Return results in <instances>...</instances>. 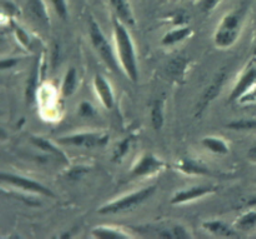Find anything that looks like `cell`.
Instances as JSON below:
<instances>
[{
  "label": "cell",
  "instance_id": "1",
  "mask_svg": "<svg viewBox=\"0 0 256 239\" xmlns=\"http://www.w3.org/2000/svg\"><path fill=\"white\" fill-rule=\"evenodd\" d=\"M114 25V38L116 45V54L122 70L130 80L136 83L139 80V65H138L136 50L129 30L125 27L124 22L116 15L112 17Z\"/></svg>",
  "mask_w": 256,
  "mask_h": 239
},
{
  "label": "cell",
  "instance_id": "2",
  "mask_svg": "<svg viewBox=\"0 0 256 239\" xmlns=\"http://www.w3.org/2000/svg\"><path fill=\"white\" fill-rule=\"evenodd\" d=\"M246 8L242 7L225 15L215 33V44L219 48H229L238 40L242 34Z\"/></svg>",
  "mask_w": 256,
  "mask_h": 239
},
{
  "label": "cell",
  "instance_id": "3",
  "mask_svg": "<svg viewBox=\"0 0 256 239\" xmlns=\"http://www.w3.org/2000/svg\"><path fill=\"white\" fill-rule=\"evenodd\" d=\"M155 192H156V187H155V185L142 188V189L136 190V192H132V194L124 195V197L119 198V199L109 202L108 204H105L104 207L100 208L98 212L102 215L120 214V213L129 212V210L134 209L138 205L146 202L149 198H152V195L155 194Z\"/></svg>",
  "mask_w": 256,
  "mask_h": 239
},
{
  "label": "cell",
  "instance_id": "4",
  "mask_svg": "<svg viewBox=\"0 0 256 239\" xmlns=\"http://www.w3.org/2000/svg\"><path fill=\"white\" fill-rule=\"evenodd\" d=\"M89 34L92 43V47L95 48L98 54L102 57V59L104 60L105 64L108 65V68L112 69V72H119L120 63L119 59H118V54L115 53L114 48L112 47V44H110V42L108 40V38L105 37V34L102 33V28L99 27V24H98L92 18L90 19Z\"/></svg>",
  "mask_w": 256,
  "mask_h": 239
},
{
  "label": "cell",
  "instance_id": "5",
  "mask_svg": "<svg viewBox=\"0 0 256 239\" xmlns=\"http://www.w3.org/2000/svg\"><path fill=\"white\" fill-rule=\"evenodd\" d=\"M110 137L106 133L100 132H82L76 133V134L66 135L58 139L60 144L72 145V147H82V148H98L105 147L109 142Z\"/></svg>",
  "mask_w": 256,
  "mask_h": 239
},
{
  "label": "cell",
  "instance_id": "6",
  "mask_svg": "<svg viewBox=\"0 0 256 239\" xmlns=\"http://www.w3.org/2000/svg\"><path fill=\"white\" fill-rule=\"evenodd\" d=\"M0 180H2V183H5V184L12 185V187L20 190H24V192L35 193V194L45 195V197L49 198H55V194L52 193V189L45 187L44 184H42V183L38 182V180L30 179V178L22 177V175L16 174H10V173H2Z\"/></svg>",
  "mask_w": 256,
  "mask_h": 239
},
{
  "label": "cell",
  "instance_id": "7",
  "mask_svg": "<svg viewBox=\"0 0 256 239\" xmlns=\"http://www.w3.org/2000/svg\"><path fill=\"white\" fill-rule=\"evenodd\" d=\"M166 163L152 153L142 155L132 169V178H145L159 174L165 169Z\"/></svg>",
  "mask_w": 256,
  "mask_h": 239
},
{
  "label": "cell",
  "instance_id": "8",
  "mask_svg": "<svg viewBox=\"0 0 256 239\" xmlns=\"http://www.w3.org/2000/svg\"><path fill=\"white\" fill-rule=\"evenodd\" d=\"M256 85V60L250 63L244 70L240 79L235 84L234 89L230 93L229 102L235 103L239 102L246 93H249Z\"/></svg>",
  "mask_w": 256,
  "mask_h": 239
},
{
  "label": "cell",
  "instance_id": "9",
  "mask_svg": "<svg viewBox=\"0 0 256 239\" xmlns=\"http://www.w3.org/2000/svg\"><path fill=\"white\" fill-rule=\"evenodd\" d=\"M215 192H216V187H204V185H202V187L188 188V189L179 190V192L175 193L170 203L172 205L185 204V203L194 202V200L206 197V195L212 194Z\"/></svg>",
  "mask_w": 256,
  "mask_h": 239
},
{
  "label": "cell",
  "instance_id": "10",
  "mask_svg": "<svg viewBox=\"0 0 256 239\" xmlns=\"http://www.w3.org/2000/svg\"><path fill=\"white\" fill-rule=\"evenodd\" d=\"M226 77H228L226 72H225V70H222V72L215 77V79L212 80V84L205 89L204 94H202V100H200L199 105H198L196 115L202 114V113L205 110V108H206L208 105H209L210 103H212V100L220 94V92H222V87H224L225 84V80H226Z\"/></svg>",
  "mask_w": 256,
  "mask_h": 239
},
{
  "label": "cell",
  "instance_id": "11",
  "mask_svg": "<svg viewBox=\"0 0 256 239\" xmlns=\"http://www.w3.org/2000/svg\"><path fill=\"white\" fill-rule=\"evenodd\" d=\"M94 88L102 104L106 109H112L115 104V97L114 90H112V87L109 83V80L105 77H102V74H96L94 77Z\"/></svg>",
  "mask_w": 256,
  "mask_h": 239
},
{
  "label": "cell",
  "instance_id": "12",
  "mask_svg": "<svg viewBox=\"0 0 256 239\" xmlns=\"http://www.w3.org/2000/svg\"><path fill=\"white\" fill-rule=\"evenodd\" d=\"M202 229L206 230L208 233H212L215 237L222 238H234L238 237L236 232L229 224H226L222 220H208L202 223Z\"/></svg>",
  "mask_w": 256,
  "mask_h": 239
},
{
  "label": "cell",
  "instance_id": "13",
  "mask_svg": "<svg viewBox=\"0 0 256 239\" xmlns=\"http://www.w3.org/2000/svg\"><path fill=\"white\" fill-rule=\"evenodd\" d=\"M109 3L114 9L115 15L120 18L125 24L135 25L134 13H132L129 0H109Z\"/></svg>",
  "mask_w": 256,
  "mask_h": 239
},
{
  "label": "cell",
  "instance_id": "14",
  "mask_svg": "<svg viewBox=\"0 0 256 239\" xmlns=\"http://www.w3.org/2000/svg\"><path fill=\"white\" fill-rule=\"evenodd\" d=\"M192 34V29L188 25H184V27H178L175 29L170 30L166 34L162 37V43L165 47H172V45L178 44V43L182 42L186 38H189L190 35Z\"/></svg>",
  "mask_w": 256,
  "mask_h": 239
},
{
  "label": "cell",
  "instance_id": "15",
  "mask_svg": "<svg viewBox=\"0 0 256 239\" xmlns=\"http://www.w3.org/2000/svg\"><path fill=\"white\" fill-rule=\"evenodd\" d=\"M180 172L188 175H209L210 170L208 169L206 165L202 162H198L194 159H182L178 165Z\"/></svg>",
  "mask_w": 256,
  "mask_h": 239
},
{
  "label": "cell",
  "instance_id": "16",
  "mask_svg": "<svg viewBox=\"0 0 256 239\" xmlns=\"http://www.w3.org/2000/svg\"><path fill=\"white\" fill-rule=\"evenodd\" d=\"M28 9L38 22L44 25L50 24V17L44 0H28Z\"/></svg>",
  "mask_w": 256,
  "mask_h": 239
},
{
  "label": "cell",
  "instance_id": "17",
  "mask_svg": "<svg viewBox=\"0 0 256 239\" xmlns=\"http://www.w3.org/2000/svg\"><path fill=\"white\" fill-rule=\"evenodd\" d=\"M92 235L98 239H129L130 235L120 228L96 227L92 230Z\"/></svg>",
  "mask_w": 256,
  "mask_h": 239
},
{
  "label": "cell",
  "instance_id": "18",
  "mask_svg": "<svg viewBox=\"0 0 256 239\" xmlns=\"http://www.w3.org/2000/svg\"><path fill=\"white\" fill-rule=\"evenodd\" d=\"M202 147L206 148L208 150L212 152L214 154L219 155H226L229 154L230 148L228 145V143L225 142L224 139L218 137H205L204 139L202 140Z\"/></svg>",
  "mask_w": 256,
  "mask_h": 239
},
{
  "label": "cell",
  "instance_id": "19",
  "mask_svg": "<svg viewBox=\"0 0 256 239\" xmlns=\"http://www.w3.org/2000/svg\"><path fill=\"white\" fill-rule=\"evenodd\" d=\"M78 88V73L75 68H69L65 74L64 80L62 85V97L68 98L72 97Z\"/></svg>",
  "mask_w": 256,
  "mask_h": 239
},
{
  "label": "cell",
  "instance_id": "20",
  "mask_svg": "<svg viewBox=\"0 0 256 239\" xmlns=\"http://www.w3.org/2000/svg\"><path fill=\"white\" fill-rule=\"evenodd\" d=\"M32 143L35 145V147L39 148L40 150L52 153V154H54L55 157H58L59 159L65 160V162H66V157L64 155V153H62L56 145L52 144L50 140L45 139V138H40V137H32Z\"/></svg>",
  "mask_w": 256,
  "mask_h": 239
},
{
  "label": "cell",
  "instance_id": "21",
  "mask_svg": "<svg viewBox=\"0 0 256 239\" xmlns=\"http://www.w3.org/2000/svg\"><path fill=\"white\" fill-rule=\"evenodd\" d=\"M150 118H152V124L155 130L162 129L165 123V115H164V102L162 100H155L154 104L152 107V113H150Z\"/></svg>",
  "mask_w": 256,
  "mask_h": 239
},
{
  "label": "cell",
  "instance_id": "22",
  "mask_svg": "<svg viewBox=\"0 0 256 239\" xmlns=\"http://www.w3.org/2000/svg\"><path fill=\"white\" fill-rule=\"evenodd\" d=\"M236 228L240 230H246L252 229V228L256 225V209L250 210V212L242 214L239 219L236 220Z\"/></svg>",
  "mask_w": 256,
  "mask_h": 239
},
{
  "label": "cell",
  "instance_id": "23",
  "mask_svg": "<svg viewBox=\"0 0 256 239\" xmlns=\"http://www.w3.org/2000/svg\"><path fill=\"white\" fill-rule=\"evenodd\" d=\"M130 145H132V138H125L124 140L119 143L116 145L114 150V155H112V162L115 163H120L122 159H124L125 155L128 154L130 149Z\"/></svg>",
  "mask_w": 256,
  "mask_h": 239
},
{
  "label": "cell",
  "instance_id": "24",
  "mask_svg": "<svg viewBox=\"0 0 256 239\" xmlns=\"http://www.w3.org/2000/svg\"><path fill=\"white\" fill-rule=\"evenodd\" d=\"M228 128L232 130H254L256 129V120L255 119H239L232 120L226 125Z\"/></svg>",
  "mask_w": 256,
  "mask_h": 239
},
{
  "label": "cell",
  "instance_id": "25",
  "mask_svg": "<svg viewBox=\"0 0 256 239\" xmlns=\"http://www.w3.org/2000/svg\"><path fill=\"white\" fill-rule=\"evenodd\" d=\"M52 4L54 7V10L58 14V17L62 18V19H68L69 7H68L66 0H52Z\"/></svg>",
  "mask_w": 256,
  "mask_h": 239
},
{
  "label": "cell",
  "instance_id": "26",
  "mask_svg": "<svg viewBox=\"0 0 256 239\" xmlns=\"http://www.w3.org/2000/svg\"><path fill=\"white\" fill-rule=\"evenodd\" d=\"M15 37H16L18 42L22 45L26 49H30L32 47V39H30V35L28 34L26 30L22 27H15Z\"/></svg>",
  "mask_w": 256,
  "mask_h": 239
},
{
  "label": "cell",
  "instance_id": "27",
  "mask_svg": "<svg viewBox=\"0 0 256 239\" xmlns=\"http://www.w3.org/2000/svg\"><path fill=\"white\" fill-rule=\"evenodd\" d=\"M36 82H38V63L35 64L34 69H32V77H30L29 83H28V88H26L28 102L32 100V95H34L35 88H36Z\"/></svg>",
  "mask_w": 256,
  "mask_h": 239
},
{
  "label": "cell",
  "instance_id": "28",
  "mask_svg": "<svg viewBox=\"0 0 256 239\" xmlns=\"http://www.w3.org/2000/svg\"><path fill=\"white\" fill-rule=\"evenodd\" d=\"M79 114L84 118L94 117V114H95L94 107H92L89 102L84 100V102H82V104H80V107H79Z\"/></svg>",
  "mask_w": 256,
  "mask_h": 239
},
{
  "label": "cell",
  "instance_id": "29",
  "mask_svg": "<svg viewBox=\"0 0 256 239\" xmlns=\"http://www.w3.org/2000/svg\"><path fill=\"white\" fill-rule=\"evenodd\" d=\"M188 22H189V15L185 12H178L172 17V23L176 27H184L188 24Z\"/></svg>",
  "mask_w": 256,
  "mask_h": 239
},
{
  "label": "cell",
  "instance_id": "30",
  "mask_svg": "<svg viewBox=\"0 0 256 239\" xmlns=\"http://www.w3.org/2000/svg\"><path fill=\"white\" fill-rule=\"evenodd\" d=\"M172 234H174V238H180V239L190 238L189 232H188L182 225H176V227L172 228Z\"/></svg>",
  "mask_w": 256,
  "mask_h": 239
},
{
  "label": "cell",
  "instance_id": "31",
  "mask_svg": "<svg viewBox=\"0 0 256 239\" xmlns=\"http://www.w3.org/2000/svg\"><path fill=\"white\" fill-rule=\"evenodd\" d=\"M240 103H242V104H246V103H254L256 102V85L254 88H252V90H250L249 93H246V94L244 95V97L242 98V99L239 100Z\"/></svg>",
  "mask_w": 256,
  "mask_h": 239
},
{
  "label": "cell",
  "instance_id": "32",
  "mask_svg": "<svg viewBox=\"0 0 256 239\" xmlns=\"http://www.w3.org/2000/svg\"><path fill=\"white\" fill-rule=\"evenodd\" d=\"M219 3L220 0H202V9H204V12L209 13L212 12Z\"/></svg>",
  "mask_w": 256,
  "mask_h": 239
},
{
  "label": "cell",
  "instance_id": "33",
  "mask_svg": "<svg viewBox=\"0 0 256 239\" xmlns=\"http://www.w3.org/2000/svg\"><path fill=\"white\" fill-rule=\"evenodd\" d=\"M18 62H19L18 59H4L0 63V68H2V69H6V68L9 67H14V65H16Z\"/></svg>",
  "mask_w": 256,
  "mask_h": 239
},
{
  "label": "cell",
  "instance_id": "34",
  "mask_svg": "<svg viewBox=\"0 0 256 239\" xmlns=\"http://www.w3.org/2000/svg\"><path fill=\"white\" fill-rule=\"evenodd\" d=\"M249 158L250 160H252V162L256 163V145L249 149Z\"/></svg>",
  "mask_w": 256,
  "mask_h": 239
},
{
  "label": "cell",
  "instance_id": "35",
  "mask_svg": "<svg viewBox=\"0 0 256 239\" xmlns=\"http://www.w3.org/2000/svg\"><path fill=\"white\" fill-rule=\"evenodd\" d=\"M254 54L256 55V43H255V48H254Z\"/></svg>",
  "mask_w": 256,
  "mask_h": 239
},
{
  "label": "cell",
  "instance_id": "36",
  "mask_svg": "<svg viewBox=\"0 0 256 239\" xmlns=\"http://www.w3.org/2000/svg\"><path fill=\"white\" fill-rule=\"evenodd\" d=\"M14 2H19V0H14Z\"/></svg>",
  "mask_w": 256,
  "mask_h": 239
}]
</instances>
